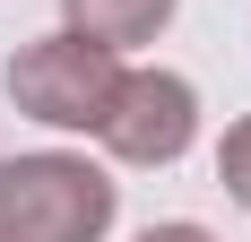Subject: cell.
<instances>
[{
	"instance_id": "8992f818",
	"label": "cell",
	"mask_w": 251,
	"mask_h": 242,
	"mask_svg": "<svg viewBox=\"0 0 251 242\" xmlns=\"http://www.w3.org/2000/svg\"><path fill=\"white\" fill-rule=\"evenodd\" d=\"M139 242H217V234H208V225H182V217H174V225H148Z\"/></svg>"
},
{
	"instance_id": "3957f363",
	"label": "cell",
	"mask_w": 251,
	"mask_h": 242,
	"mask_svg": "<svg viewBox=\"0 0 251 242\" xmlns=\"http://www.w3.org/2000/svg\"><path fill=\"white\" fill-rule=\"evenodd\" d=\"M96 139L113 165H182L191 156V139H200V87L174 70H122V87H113V113L96 121Z\"/></svg>"
},
{
	"instance_id": "5b68a950",
	"label": "cell",
	"mask_w": 251,
	"mask_h": 242,
	"mask_svg": "<svg viewBox=\"0 0 251 242\" xmlns=\"http://www.w3.org/2000/svg\"><path fill=\"white\" fill-rule=\"evenodd\" d=\"M217 182H226V199H234V208H251V113L234 121L226 139H217Z\"/></svg>"
},
{
	"instance_id": "7a4b0ae2",
	"label": "cell",
	"mask_w": 251,
	"mask_h": 242,
	"mask_svg": "<svg viewBox=\"0 0 251 242\" xmlns=\"http://www.w3.org/2000/svg\"><path fill=\"white\" fill-rule=\"evenodd\" d=\"M113 87H122V52L96 44V35H78V26L35 35V44L9 52V96L44 130H96L113 113Z\"/></svg>"
},
{
	"instance_id": "6da1fadb",
	"label": "cell",
	"mask_w": 251,
	"mask_h": 242,
	"mask_svg": "<svg viewBox=\"0 0 251 242\" xmlns=\"http://www.w3.org/2000/svg\"><path fill=\"white\" fill-rule=\"evenodd\" d=\"M122 182L87 156H0V242H104Z\"/></svg>"
},
{
	"instance_id": "277c9868",
	"label": "cell",
	"mask_w": 251,
	"mask_h": 242,
	"mask_svg": "<svg viewBox=\"0 0 251 242\" xmlns=\"http://www.w3.org/2000/svg\"><path fill=\"white\" fill-rule=\"evenodd\" d=\"M182 0H61V26H78V35H96V44L130 52V44H156L165 26H174Z\"/></svg>"
}]
</instances>
